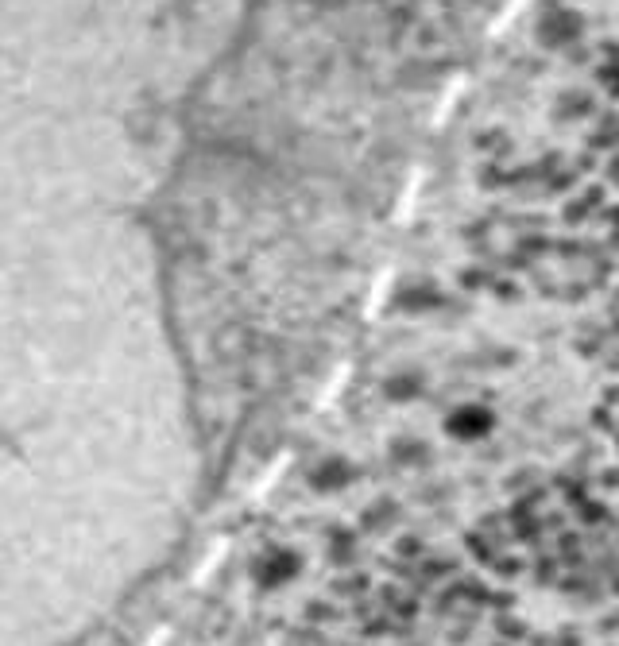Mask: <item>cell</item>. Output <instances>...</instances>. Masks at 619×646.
Instances as JSON below:
<instances>
[{
  "label": "cell",
  "mask_w": 619,
  "mask_h": 646,
  "mask_svg": "<svg viewBox=\"0 0 619 646\" xmlns=\"http://www.w3.org/2000/svg\"><path fill=\"white\" fill-rule=\"evenodd\" d=\"M461 62L449 31L380 4H256L151 213L209 438L345 376Z\"/></svg>",
  "instance_id": "1"
},
{
  "label": "cell",
  "mask_w": 619,
  "mask_h": 646,
  "mask_svg": "<svg viewBox=\"0 0 619 646\" xmlns=\"http://www.w3.org/2000/svg\"><path fill=\"white\" fill-rule=\"evenodd\" d=\"M4 646H74L159 573L209 480L163 275L55 260L0 279Z\"/></svg>",
  "instance_id": "2"
},
{
  "label": "cell",
  "mask_w": 619,
  "mask_h": 646,
  "mask_svg": "<svg viewBox=\"0 0 619 646\" xmlns=\"http://www.w3.org/2000/svg\"><path fill=\"white\" fill-rule=\"evenodd\" d=\"M260 0H0V217L155 213Z\"/></svg>",
  "instance_id": "3"
}]
</instances>
